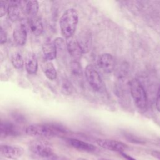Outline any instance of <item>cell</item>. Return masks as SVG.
Segmentation results:
<instances>
[{
  "label": "cell",
  "instance_id": "7402d4cb",
  "mask_svg": "<svg viewBox=\"0 0 160 160\" xmlns=\"http://www.w3.org/2000/svg\"><path fill=\"white\" fill-rule=\"evenodd\" d=\"M8 4L4 1H0V18L4 16L8 11Z\"/></svg>",
  "mask_w": 160,
  "mask_h": 160
},
{
  "label": "cell",
  "instance_id": "277c9868",
  "mask_svg": "<svg viewBox=\"0 0 160 160\" xmlns=\"http://www.w3.org/2000/svg\"><path fill=\"white\" fill-rule=\"evenodd\" d=\"M129 86L131 94L136 106L141 109H145L148 102L147 96L140 81L137 79H133L131 81Z\"/></svg>",
  "mask_w": 160,
  "mask_h": 160
},
{
  "label": "cell",
  "instance_id": "5bb4252c",
  "mask_svg": "<svg viewBox=\"0 0 160 160\" xmlns=\"http://www.w3.org/2000/svg\"><path fill=\"white\" fill-rule=\"evenodd\" d=\"M42 51L44 57L48 60H52L56 57L57 49L52 41H46L42 45Z\"/></svg>",
  "mask_w": 160,
  "mask_h": 160
},
{
  "label": "cell",
  "instance_id": "603a6c76",
  "mask_svg": "<svg viewBox=\"0 0 160 160\" xmlns=\"http://www.w3.org/2000/svg\"><path fill=\"white\" fill-rule=\"evenodd\" d=\"M54 42L56 47V49H63L64 48L65 42L64 39L61 38H56Z\"/></svg>",
  "mask_w": 160,
  "mask_h": 160
},
{
  "label": "cell",
  "instance_id": "5b68a950",
  "mask_svg": "<svg viewBox=\"0 0 160 160\" xmlns=\"http://www.w3.org/2000/svg\"><path fill=\"white\" fill-rule=\"evenodd\" d=\"M84 74L87 81L94 91H99L102 89L103 86L102 79L92 65L89 64L86 67Z\"/></svg>",
  "mask_w": 160,
  "mask_h": 160
},
{
  "label": "cell",
  "instance_id": "484cf974",
  "mask_svg": "<svg viewBox=\"0 0 160 160\" xmlns=\"http://www.w3.org/2000/svg\"><path fill=\"white\" fill-rule=\"evenodd\" d=\"M119 154H120L124 159H126V160H136L135 158H134L132 157L131 156L129 155L128 154L125 153L124 152H120Z\"/></svg>",
  "mask_w": 160,
  "mask_h": 160
},
{
  "label": "cell",
  "instance_id": "3957f363",
  "mask_svg": "<svg viewBox=\"0 0 160 160\" xmlns=\"http://www.w3.org/2000/svg\"><path fill=\"white\" fill-rule=\"evenodd\" d=\"M78 19V14L74 9H69L63 13L60 18L59 25L64 37L68 39L72 38L76 31Z\"/></svg>",
  "mask_w": 160,
  "mask_h": 160
},
{
  "label": "cell",
  "instance_id": "cb8c5ba5",
  "mask_svg": "<svg viewBox=\"0 0 160 160\" xmlns=\"http://www.w3.org/2000/svg\"><path fill=\"white\" fill-rule=\"evenodd\" d=\"M7 40V36L6 32L3 29V28L0 26V44H4L6 42Z\"/></svg>",
  "mask_w": 160,
  "mask_h": 160
},
{
  "label": "cell",
  "instance_id": "30bf717a",
  "mask_svg": "<svg viewBox=\"0 0 160 160\" xmlns=\"http://www.w3.org/2000/svg\"><path fill=\"white\" fill-rule=\"evenodd\" d=\"M19 134L20 132L13 124L2 121L0 119V138L17 136Z\"/></svg>",
  "mask_w": 160,
  "mask_h": 160
},
{
  "label": "cell",
  "instance_id": "8992f818",
  "mask_svg": "<svg viewBox=\"0 0 160 160\" xmlns=\"http://www.w3.org/2000/svg\"><path fill=\"white\" fill-rule=\"evenodd\" d=\"M99 146L112 151L123 152L128 149V146L119 141L110 139H98L96 141Z\"/></svg>",
  "mask_w": 160,
  "mask_h": 160
},
{
  "label": "cell",
  "instance_id": "4fadbf2b",
  "mask_svg": "<svg viewBox=\"0 0 160 160\" xmlns=\"http://www.w3.org/2000/svg\"><path fill=\"white\" fill-rule=\"evenodd\" d=\"M25 67L27 72L29 74L36 73L38 64L36 57L33 52H29L27 54L25 60Z\"/></svg>",
  "mask_w": 160,
  "mask_h": 160
},
{
  "label": "cell",
  "instance_id": "9a60e30c",
  "mask_svg": "<svg viewBox=\"0 0 160 160\" xmlns=\"http://www.w3.org/2000/svg\"><path fill=\"white\" fill-rule=\"evenodd\" d=\"M19 1H12L11 2V4L8 6V14L9 19L14 22L16 20H18L20 16V10L19 6L17 3H18Z\"/></svg>",
  "mask_w": 160,
  "mask_h": 160
},
{
  "label": "cell",
  "instance_id": "ac0fdd59",
  "mask_svg": "<svg viewBox=\"0 0 160 160\" xmlns=\"http://www.w3.org/2000/svg\"><path fill=\"white\" fill-rule=\"evenodd\" d=\"M39 10V4L37 1H29L26 5V13L30 16L34 17L36 15Z\"/></svg>",
  "mask_w": 160,
  "mask_h": 160
},
{
  "label": "cell",
  "instance_id": "6da1fadb",
  "mask_svg": "<svg viewBox=\"0 0 160 160\" xmlns=\"http://www.w3.org/2000/svg\"><path fill=\"white\" fill-rule=\"evenodd\" d=\"M25 132L29 136L37 138V139H45L64 134L66 133L67 130L59 124H35L28 126Z\"/></svg>",
  "mask_w": 160,
  "mask_h": 160
},
{
  "label": "cell",
  "instance_id": "9c48e42d",
  "mask_svg": "<svg viewBox=\"0 0 160 160\" xmlns=\"http://www.w3.org/2000/svg\"><path fill=\"white\" fill-rule=\"evenodd\" d=\"M68 142L74 149L81 151H84L86 152H93L96 151L97 149V148L94 145L91 143L75 138H69L68 139Z\"/></svg>",
  "mask_w": 160,
  "mask_h": 160
},
{
  "label": "cell",
  "instance_id": "8fae6325",
  "mask_svg": "<svg viewBox=\"0 0 160 160\" xmlns=\"http://www.w3.org/2000/svg\"><path fill=\"white\" fill-rule=\"evenodd\" d=\"M69 39H70L68 41L67 43L68 50L69 54L74 59V60L78 61V60L81 59L83 54V51L80 45L79 44L78 40L72 39V38Z\"/></svg>",
  "mask_w": 160,
  "mask_h": 160
},
{
  "label": "cell",
  "instance_id": "52a82bcc",
  "mask_svg": "<svg viewBox=\"0 0 160 160\" xmlns=\"http://www.w3.org/2000/svg\"><path fill=\"white\" fill-rule=\"evenodd\" d=\"M24 153L23 148L19 146L0 144V155L11 159L20 158Z\"/></svg>",
  "mask_w": 160,
  "mask_h": 160
},
{
  "label": "cell",
  "instance_id": "44dd1931",
  "mask_svg": "<svg viewBox=\"0 0 160 160\" xmlns=\"http://www.w3.org/2000/svg\"><path fill=\"white\" fill-rule=\"evenodd\" d=\"M61 92H62V94L66 96L71 94L72 92V86L68 80H63L61 85Z\"/></svg>",
  "mask_w": 160,
  "mask_h": 160
},
{
  "label": "cell",
  "instance_id": "ba28073f",
  "mask_svg": "<svg viewBox=\"0 0 160 160\" xmlns=\"http://www.w3.org/2000/svg\"><path fill=\"white\" fill-rule=\"evenodd\" d=\"M98 65L104 72L110 73L112 72L115 67L114 59L109 53L102 54L98 59Z\"/></svg>",
  "mask_w": 160,
  "mask_h": 160
},
{
  "label": "cell",
  "instance_id": "d6986e66",
  "mask_svg": "<svg viewBox=\"0 0 160 160\" xmlns=\"http://www.w3.org/2000/svg\"><path fill=\"white\" fill-rule=\"evenodd\" d=\"M11 62L13 66L16 69H21L24 65V61L21 54L18 52H14L11 58Z\"/></svg>",
  "mask_w": 160,
  "mask_h": 160
},
{
  "label": "cell",
  "instance_id": "2e32d148",
  "mask_svg": "<svg viewBox=\"0 0 160 160\" xmlns=\"http://www.w3.org/2000/svg\"><path fill=\"white\" fill-rule=\"evenodd\" d=\"M30 29L32 33L35 36H40L43 32V26L40 19L33 17L29 24Z\"/></svg>",
  "mask_w": 160,
  "mask_h": 160
},
{
  "label": "cell",
  "instance_id": "7a4b0ae2",
  "mask_svg": "<svg viewBox=\"0 0 160 160\" xmlns=\"http://www.w3.org/2000/svg\"><path fill=\"white\" fill-rule=\"evenodd\" d=\"M29 149L39 160H68L55 153L51 144L44 139H36L29 144Z\"/></svg>",
  "mask_w": 160,
  "mask_h": 160
},
{
  "label": "cell",
  "instance_id": "83f0119b",
  "mask_svg": "<svg viewBox=\"0 0 160 160\" xmlns=\"http://www.w3.org/2000/svg\"><path fill=\"white\" fill-rule=\"evenodd\" d=\"M0 160H7V159H2V158H0Z\"/></svg>",
  "mask_w": 160,
  "mask_h": 160
},
{
  "label": "cell",
  "instance_id": "e0dca14e",
  "mask_svg": "<svg viewBox=\"0 0 160 160\" xmlns=\"http://www.w3.org/2000/svg\"><path fill=\"white\" fill-rule=\"evenodd\" d=\"M44 72L46 76L50 80H54L57 77V72L53 64L49 61L44 65Z\"/></svg>",
  "mask_w": 160,
  "mask_h": 160
},
{
  "label": "cell",
  "instance_id": "ffe728a7",
  "mask_svg": "<svg viewBox=\"0 0 160 160\" xmlns=\"http://www.w3.org/2000/svg\"><path fill=\"white\" fill-rule=\"evenodd\" d=\"M71 73L76 77H81L82 75V69L79 64L77 61H73L70 65Z\"/></svg>",
  "mask_w": 160,
  "mask_h": 160
},
{
  "label": "cell",
  "instance_id": "d4e9b609",
  "mask_svg": "<svg viewBox=\"0 0 160 160\" xmlns=\"http://www.w3.org/2000/svg\"><path fill=\"white\" fill-rule=\"evenodd\" d=\"M156 106L158 111L160 112V86L158 89V94H157V98H156Z\"/></svg>",
  "mask_w": 160,
  "mask_h": 160
},
{
  "label": "cell",
  "instance_id": "4316f807",
  "mask_svg": "<svg viewBox=\"0 0 160 160\" xmlns=\"http://www.w3.org/2000/svg\"><path fill=\"white\" fill-rule=\"evenodd\" d=\"M98 160H111V159H106V158H99Z\"/></svg>",
  "mask_w": 160,
  "mask_h": 160
},
{
  "label": "cell",
  "instance_id": "7c38bea8",
  "mask_svg": "<svg viewBox=\"0 0 160 160\" xmlns=\"http://www.w3.org/2000/svg\"><path fill=\"white\" fill-rule=\"evenodd\" d=\"M13 36L15 42L20 46H23L27 39V31L24 24L17 26L13 31Z\"/></svg>",
  "mask_w": 160,
  "mask_h": 160
}]
</instances>
